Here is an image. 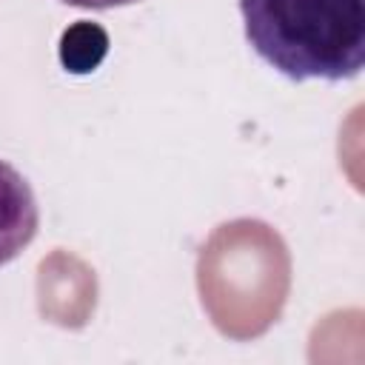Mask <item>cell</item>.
Masks as SVG:
<instances>
[{
	"label": "cell",
	"instance_id": "1",
	"mask_svg": "<svg viewBox=\"0 0 365 365\" xmlns=\"http://www.w3.org/2000/svg\"><path fill=\"white\" fill-rule=\"evenodd\" d=\"M254 54L294 83L354 80L365 63V0H240Z\"/></svg>",
	"mask_w": 365,
	"mask_h": 365
},
{
	"label": "cell",
	"instance_id": "2",
	"mask_svg": "<svg viewBox=\"0 0 365 365\" xmlns=\"http://www.w3.org/2000/svg\"><path fill=\"white\" fill-rule=\"evenodd\" d=\"M40 208L29 180L0 160V265H9L34 240Z\"/></svg>",
	"mask_w": 365,
	"mask_h": 365
},
{
	"label": "cell",
	"instance_id": "3",
	"mask_svg": "<svg viewBox=\"0 0 365 365\" xmlns=\"http://www.w3.org/2000/svg\"><path fill=\"white\" fill-rule=\"evenodd\" d=\"M108 51V34L97 23H74L60 37V63L71 74H88L100 66Z\"/></svg>",
	"mask_w": 365,
	"mask_h": 365
},
{
	"label": "cell",
	"instance_id": "4",
	"mask_svg": "<svg viewBox=\"0 0 365 365\" xmlns=\"http://www.w3.org/2000/svg\"><path fill=\"white\" fill-rule=\"evenodd\" d=\"M63 3L77 6V9H97V11H103V9H120V6H131V3H137V0H63Z\"/></svg>",
	"mask_w": 365,
	"mask_h": 365
}]
</instances>
